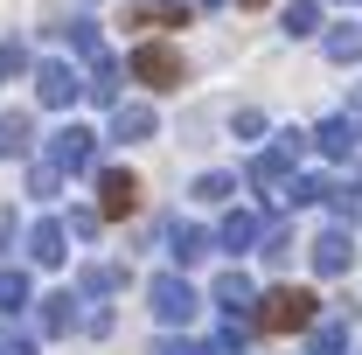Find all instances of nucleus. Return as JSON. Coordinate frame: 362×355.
I'll use <instances>...</instances> for the list:
<instances>
[{
    "label": "nucleus",
    "instance_id": "18",
    "mask_svg": "<svg viewBox=\"0 0 362 355\" xmlns=\"http://www.w3.org/2000/svg\"><path fill=\"white\" fill-rule=\"evenodd\" d=\"M320 49H327V63H362V21L327 28V35H320Z\"/></svg>",
    "mask_w": 362,
    "mask_h": 355
},
{
    "label": "nucleus",
    "instance_id": "15",
    "mask_svg": "<svg viewBox=\"0 0 362 355\" xmlns=\"http://www.w3.org/2000/svg\"><path fill=\"white\" fill-rule=\"evenodd\" d=\"M258 237H265V223L251 216V209H230V216L216 223V244H223V251H251Z\"/></svg>",
    "mask_w": 362,
    "mask_h": 355
},
{
    "label": "nucleus",
    "instance_id": "30",
    "mask_svg": "<svg viewBox=\"0 0 362 355\" xmlns=\"http://www.w3.org/2000/svg\"><path fill=\"white\" fill-rule=\"evenodd\" d=\"M230 126H237V133H244V139H258V133H265V112H258V105H244V112H237Z\"/></svg>",
    "mask_w": 362,
    "mask_h": 355
},
{
    "label": "nucleus",
    "instance_id": "11",
    "mask_svg": "<svg viewBox=\"0 0 362 355\" xmlns=\"http://www.w3.org/2000/svg\"><path fill=\"white\" fill-rule=\"evenodd\" d=\"M314 146H320V153H334V161H349V153H356V146H362V126H356V119H349V112H334V119H320Z\"/></svg>",
    "mask_w": 362,
    "mask_h": 355
},
{
    "label": "nucleus",
    "instance_id": "21",
    "mask_svg": "<svg viewBox=\"0 0 362 355\" xmlns=\"http://www.w3.org/2000/svg\"><path fill=\"white\" fill-rule=\"evenodd\" d=\"M279 28H286L293 42H300V35H320V0H286V21H279Z\"/></svg>",
    "mask_w": 362,
    "mask_h": 355
},
{
    "label": "nucleus",
    "instance_id": "24",
    "mask_svg": "<svg viewBox=\"0 0 362 355\" xmlns=\"http://www.w3.org/2000/svg\"><path fill=\"white\" fill-rule=\"evenodd\" d=\"M327 188H334V181H320V175H293L286 202H293V209H314V202H327Z\"/></svg>",
    "mask_w": 362,
    "mask_h": 355
},
{
    "label": "nucleus",
    "instance_id": "32",
    "mask_svg": "<svg viewBox=\"0 0 362 355\" xmlns=\"http://www.w3.org/2000/svg\"><path fill=\"white\" fill-rule=\"evenodd\" d=\"M237 7H265V0H237Z\"/></svg>",
    "mask_w": 362,
    "mask_h": 355
},
{
    "label": "nucleus",
    "instance_id": "20",
    "mask_svg": "<svg viewBox=\"0 0 362 355\" xmlns=\"http://www.w3.org/2000/svg\"><path fill=\"white\" fill-rule=\"evenodd\" d=\"M77 286H84V293H119V286H126V272L112 265V258H84V272H77Z\"/></svg>",
    "mask_w": 362,
    "mask_h": 355
},
{
    "label": "nucleus",
    "instance_id": "17",
    "mask_svg": "<svg viewBox=\"0 0 362 355\" xmlns=\"http://www.w3.org/2000/svg\"><path fill=\"white\" fill-rule=\"evenodd\" d=\"M84 98H90V105H105V112L119 105V56H98V63H90V77H84Z\"/></svg>",
    "mask_w": 362,
    "mask_h": 355
},
{
    "label": "nucleus",
    "instance_id": "22",
    "mask_svg": "<svg viewBox=\"0 0 362 355\" xmlns=\"http://www.w3.org/2000/svg\"><path fill=\"white\" fill-rule=\"evenodd\" d=\"M56 35H63V42L77 49V56H90V63H98V56H105V35H98V21H63V28H56Z\"/></svg>",
    "mask_w": 362,
    "mask_h": 355
},
{
    "label": "nucleus",
    "instance_id": "7",
    "mask_svg": "<svg viewBox=\"0 0 362 355\" xmlns=\"http://www.w3.org/2000/svg\"><path fill=\"white\" fill-rule=\"evenodd\" d=\"M133 209H139V175L105 168L98 175V216H133Z\"/></svg>",
    "mask_w": 362,
    "mask_h": 355
},
{
    "label": "nucleus",
    "instance_id": "26",
    "mask_svg": "<svg viewBox=\"0 0 362 355\" xmlns=\"http://www.w3.org/2000/svg\"><path fill=\"white\" fill-rule=\"evenodd\" d=\"M56 188H63V175H56V168H49V161H35V168H28V195H56Z\"/></svg>",
    "mask_w": 362,
    "mask_h": 355
},
{
    "label": "nucleus",
    "instance_id": "1",
    "mask_svg": "<svg viewBox=\"0 0 362 355\" xmlns=\"http://www.w3.org/2000/svg\"><path fill=\"white\" fill-rule=\"evenodd\" d=\"M251 320H258V334H293V327H314L320 320V300L300 293V286H272L265 300L251 307Z\"/></svg>",
    "mask_w": 362,
    "mask_h": 355
},
{
    "label": "nucleus",
    "instance_id": "4",
    "mask_svg": "<svg viewBox=\"0 0 362 355\" xmlns=\"http://www.w3.org/2000/svg\"><path fill=\"white\" fill-rule=\"evenodd\" d=\"M133 77H139V84H153V91H181L188 63H181V49H168V42H139L133 49Z\"/></svg>",
    "mask_w": 362,
    "mask_h": 355
},
{
    "label": "nucleus",
    "instance_id": "5",
    "mask_svg": "<svg viewBox=\"0 0 362 355\" xmlns=\"http://www.w3.org/2000/svg\"><path fill=\"white\" fill-rule=\"evenodd\" d=\"M35 98H42L49 112H70V105L84 98V77H77L70 63H56V56H49V63H35Z\"/></svg>",
    "mask_w": 362,
    "mask_h": 355
},
{
    "label": "nucleus",
    "instance_id": "14",
    "mask_svg": "<svg viewBox=\"0 0 362 355\" xmlns=\"http://www.w3.org/2000/svg\"><path fill=\"white\" fill-rule=\"evenodd\" d=\"M349 334H356V313H349V307L320 313V320H314V355H341V349H349Z\"/></svg>",
    "mask_w": 362,
    "mask_h": 355
},
{
    "label": "nucleus",
    "instance_id": "8",
    "mask_svg": "<svg viewBox=\"0 0 362 355\" xmlns=\"http://www.w3.org/2000/svg\"><path fill=\"white\" fill-rule=\"evenodd\" d=\"M84 300H77V293H49V300H35V327H42V334H56V342H63V334H70V327H84Z\"/></svg>",
    "mask_w": 362,
    "mask_h": 355
},
{
    "label": "nucleus",
    "instance_id": "25",
    "mask_svg": "<svg viewBox=\"0 0 362 355\" xmlns=\"http://www.w3.org/2000/svg\"><path fill=\"white\" fill-rule=\"evenodd\" d=\"M258 244H265L272 265H286V258H293V230H286V223H265V237H258Z\"/></svg>",
    "mask_w": 362,
    "mask_h": 355
},
{
    "label": "nucleus",
    "instance_id": "31",
    "mask_svg": "<svg viewBox=\"0 0 362 355\" xmlns=\"http://www.w3.org/2000/svg\"><path fill=\"white\" fill-rule=\"evenodd\" d=\"M0 355H35V349H28L21 334H0Z\"/></svg>",
    "mask_w": 362,
    "mask_h": 355
},
{
    "label": "nucleus",
    "instance_id": "6",
    "mask_svg": "<svg viewBox=\"0 0 362 355\" xmlns=\"http://www.w3.org/2000/svg\"><path fill=\"white\" fill-rule=\"evenodd\" d=\"M307 258H314V272H320V279H341V272L356 265V237L334 223V230H320V237H314V251H307Z\"/></svg>",
    "mask_w": 362,
    "mask_h": 355
},
{
    "label": "nucleus",
    "instance_id": "28",
    "mask_svg": "<svg viewBox=\"0 0 362 355\" xmlns=\"http://www.w3.org/2000/svg\"><path fill=\"white\" fill-rule=\"evenodd\" d=\"M98 223H105L98 209H70V223H63V230H70V237H98Z\"/></svg>",
    "mask_w": 362,
    "mask_h": 355
},
{
    "label": "nucleus",
    "instance_id": "9",
    "mask_svg": "<svg viewBox=\"0 0 362 355\" xmlns=\"http://www.w3.org/2000/svg\"><path fill=\"white\" fill-rule=\"evenodd\" d=\"M209 300L223 307V320H251V307H258V293H251V279H244V272H223V279L209 286Z\"/></svg>",
    "mask_w": 362,
    "mask_h": 355
},
{
    "label": "nucleus",
    "instance_id": "10",
    "mask_svg": "<svg viewBox=\"0 0 362 355\" xmlns=\"http://www.w3.org/2000/svg\"><path fill=\"white\" fill-rule=\"evenodd\" d=\"M153 126H160L153 105H139V98H119V105H112V139L133 146V139H153Z\"/></svg>",
    "mask_w": 362,
    "mask_h": 355
},
{
    "label": "nucleus",
    "instance_id": "33",
    "mask_svg": "<svg viewBox=\"0 0 362 355\" xmlns=\"http://www.w3.org/2000/svg\"><path fill=\"white\" fill-rule=\"evenodd\" d=\"M202 7H216V0H202Z\"/></svg>",
    "mask_w": 362,
    "mask_h": 355
},
{
    "label": "nucleus",
    "instance_id": "19",
    "mask_svg": "<svg viewBox=\"0 0 362 355\" xmlns=\"http://www.w3.org/2000/svg\"><path fill=\"white\" fill-rule=\"evenodd\" d=\"M35 293H28V272H14V265H0V320H14V313L28 307Z\"/></svg>",
    "mask_w": 362,
    "mask_h": 355
},
{
    "label": "nucleus",
    "instance_id": "23",
    "mask_svg": "<svg viewBox=\"0 0 362 355\" xmlns=\"http://www.w3.org/2000/svg\"><path fill=\"white\" fill-rule=\"evenodd\" d=\"M195 202H230L237 195V175H223V168H209V175H195V188H188Z\"/></svg>",
    "mask_w": 362,
    "mask_h": 355
},
{
    "label": "nucleus",
    "instance_id": "3",
    "mask_svg": "<svg viewBox=\"0 0 362 355\" xmlns=\"http://www.w3.org/2000/svg\"><path fill=\"white\" fill-rule=\"evenodd\" d=\"M49 168H56V175H90V168H98V133H90V126L49 133Z\"/></svg>",
    "mask_w": 362,
    "mask_h": 355
},
{
    "label": "nucleus",
    "instance_id": "13",
    "mask_svg": "<svg viewBox=\"0 0 362 355\" xmlns=\"http://www.w3.org/2000/svg\"><path fill=\"white\" fill-rule=\"evenodd\" d=\"M63 244H70V230H63L56 216H42L35 230H28V258H35V265H63V258H70Z\"/></svg>",
    "mask_w": 362,
    "mask_h": 355
},
{
    "label": "nucleus",
    "instance_id": "27",
    "mask_svg": "<svg viewBox=\"0 0 362 355\" xmlns=\"http://www.w3.org/2000/svg\"><path fill=\"white\" fill-rule=\"evenodd\" d=\"M21 70H28V49H21V42H0V84L21 77Z\"/></svg>",
    "mask_w": 362,
    "mask_h": 355
},
{
    "label": "nucleus",
    "instance_id": "29",
    "mask_svg": "<svg viewBox=\"0 0 362 355\" xmlns=\"http://www.w3.org/2000/svg\"><path fill=\"white\" fill-rule=\"evenodd\" d=\"M153 355H223V349H216V342H160Z\"/></svg>",
    "mask_w": 362,
    "mask_h": 355
},
{
    "label": "nucleus",
    "instance_id": "16",
    "mask_svg": "<svg viewBox=\"0 0 362 355\" xmlns=\"http://www.w3.org/2000/svg\"><path fill=\"white\" fill-rule=\"evenodd\" d=\"M35 146V119L28 112H0V161H21Z\"/></svg>",
    "mask_w": 362,
    "mask_h": 355
},
{
    "label": "nucleus",
    "instance_id": "2",
    "mask_svg": "<svg viewBox=\"0 0 362 355\" xmlns=\"http://www.w3.org/2000/svg\"><path fill=\"white\" fill-rule=\"evenodd\" d=\"M146 300H153V313H160L168 327H188V320L202 313V293H195V286H188L181 272H160V279L146 286Z\"/></svg>",
    "mask_w": 362,
    "mask_h": 355
},
{
    "label": "nucleus",
    "instance_id": "12",
    "mask_svg": "<svg viewBox=\"0 0 362 355\" xmlns=\"http://www.w3.org/2000/svg\"><path fill=\"white\" fill-rule=\"evenodd\" d=\"M209 244H216V237H209L202 223H175V230H168V258H175V265H202Z\"/></svg>",
    "mask_w": 362,
    "mask_h": 355
}]
</instances>
